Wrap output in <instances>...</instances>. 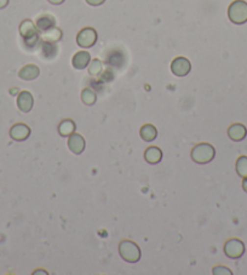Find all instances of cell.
<instances>
[{
	"mask_svg": "<svg viewBox=\"0 0 247 275\" xmlns=\"http://www.w3.org/2000/svg\"><path fill=\"white\" fill-rule=\"evenodd\" d=\"M62 38V32L60 28L55 27L52 29L48 30V32L44 33V42H51V43H55L58 42Z\"/></svg>",
	"mask_w": 247,
	"mask_h": 275,
	"instance_id": "cell-21",
	"label": "cell"
},
{
	"mask_svg": "<svg viewBox=\"0 0 247 275\" xmlns=\"http://www.w3.org/2000/svg\"><path fill=\"white\" fill-rule=\"evenodd\" d=\"M85 147H86V141L79 133L74 132L68 137V148L71 149L72 153L79 155L85 150Z\"/></svg>",
	"mask_w": 247,
	"mask_h": 275,
	"instance_id": "cell-10",
	"label": "cell"
},
{
	"mask_svg": "<svg viewBox=\"0 0 247 275\" xmlns=\"http://www.w3.org/2000/svg\"><path fill=\"white\" fill-rule=\"evenodd\" d=\"M223 250H224L225 256L228 257V258L239 259L244 256L246 248L243 240H240V239L238 238H231L225 241Z\"/></svg>",
	"mask_w": 247,
	"mask_h": 275,
	"instance_id": "cell-5",
	"label": "cell"
},
{
	"mask_svg": "<svg viewBox=\"0 0 247 275\" xmlns=\"http://www.w3.org/2000/svg\"><path fill=\"white\" fill-rule=\"evenodd\" d=\"M192 71V63L188 58L182 57H176L173 61L171 62V72L174 74L176 76H185L190 73Z\"/></svg>",
	"mask_w": 247,
	"mask_h": 275,
	"instance_id": "cell-7",
	"label": "cell"
},
{
	"mask_svg": "<svg viewBox=\"0 0 247 275\" xmlns=\"http://www.w3.org/2000/svg\"><path fill=\"white\" fill-rule=\"evenodd\" d=\"M104 1L105 0H86L87 4L91 5V6H99V5H102Z\"/></svg>",
	"mask_w": 247,
	"mask_h": 275,
	"instance_id": "cell-24",
	"label": "cell"
},
{
	"mask_svg": "<svg viewBox=\"0 0 247 275\" xmlns=\"http://www.w3.org/2000/svg\"><path fill=\"white\" fill-rule=\"evenodd\" d=\"M247 136V128L241 123H235L231 124L228 128V137L234 142H241L246 138Z\"/></svg>",
	"mask_w": 247,
	"mask_h": 275,
	"instance_id": "cell-11",
	"label": "cell"
},
{
	"mask_svg": "<svg viewBox=\"0 0 247 275\" xmlns=\"http://www.w3.org/2000/svg\"><path fill=\"white\" fill-rule=\"evenodd\" d=\"M57 53V46L51 42H44L41 44V55L44 57L52 58Z\"/></svg>",
	"mask_w": 247,
	"mask_h": 275,
	"instance_id": "cell-19",
	"label": "cell"
},
{
	"mask_svg": "<svg viewBox=\"0 0 247 275\" xmlns=\"http://www.w3.org/2000/svg\"><path fill=\"white\" fill-rule=\"evenodd\" d=\"M33 274H34V275H37V274H45V275H48V272H46V271H41V269H39V271H35Z\"/></svg>",
	"mask_w": 247,
	"mask_h": 275,
	"instance_id": "cell-28",
	"label": "cell"
},
{
	"mask_svg": "<svg viewBox=\"0 0 247 275\" xmlns=\"http://www.w3.org/2000/svg\"><path fill=\"white\" fill-rule=\"evenodd\" d=\"M30 136V127L27 124H23V123H19V124H15L14 126L10 128V137L14 141L17 142H22L25 141Z\"/></svg>",
	"mask_w": 247,
	"mask_h": 275,
	"instance_id": "cell-8",
	"label": "cell"
},
{
	"mask_svg": "<svg viewBox=\"0 0 247 275\" xmlns=\"http://www.w3.org/2000/svg\"><path fill=\"white\" fill-rule=\"evenodd\" d=\"M119 253L124 261L128 263H137L141 259L142 252L140 246L132 240H122L119 244Z\"/></svg>",
	"mask_w": 247,
	"mask_h": 275,
	"instance_id": "cell-3",
	"label": "cell"
},
{
	"mask_svg": "<svg viewBox=\"0 0 247 275\" xmlns=\"http://www.w3.org/2000/svg\"><path fill=\"white\" fill-rule=\"evenodd\" d=\"M193 161L197 164H208L215 159L216 149L210 143H198L190 151Z\"/></svg>",
	"mask_w": 247,
	"mask_h": 275,
	"instance_id": "cell-2",
	"label": "cell"
},
{
	"mask_svg": "<svg viewBox=\"0 0 247 275\" xmlns=\"http://www.w3.org/2000/svg\"><path fill=\"white\" fill-rule=\"evenodd\" d=\"M243 189L247 193V177L243 178Z\"/></svg>",
	"mask_w": 247,
	"mask_h": 275,
	"instance_id": "cell-27",
	"label": "cell"
},
{
	"mask_svg": "<svg viewBox=\"0 0 247 275\" xmlns=\"http://www.w3.org/2000/svg\"><path fill=\"white\" fill-rule=\"evenodd\" d=\"M81 101L82 103H85L86 106H92V104L96 103L97 101L96 92H95L94 90L86 87V89H84L81 91Z\"/></svg>",
	"mask_w": 247,
	"mask_h": 275,
	"instance_id": "cell-18",
	"label": "cell"
},
{
	"mask_svg": "<svg viewBox=\"0 0 247 275\" xmlns=\"http://www.w3.org/2000/svg\"><path fill=\"white\" fill-rule=\"evenodd\" d=\"M48 1L51 2V4H53V5H61V4H63L64 0H48Z\"/></svg>",
	"mask_w": 247,
	"mask_h": 275,
	"instance_id": "cell-26",
	"label": "cell"
},
{
	"mask_svg": "<svg viewBox=\"0 0 247 275\" xmlns=\"http://www.w3.org/2000/svg\"><path fill=\"white\" fill-rule=\"evenodd\" d=\"M7 5H9V0H0V10L6 7Z\"/></svg>",
	"mask_w": 247,
	"mask_h": 275,
	"instance_id": "cell-25",
	"label": "cell"
},
{
	"mask_svg": "<svg viewBox=\"0 0 247 275\" xmlns=\"http://www.w3.org/2000/svg\"><path fill=\"white\" fill-rule=\"evenodd\" d=\"M40 74V69L39 67L35 66V64H27V66H23L22 68L20 69L19 72V76L22 80H34L39 76Z\"/></svg>",
	"mask_w": 247,
	"mask_h": 275,
	"instance_id": "cell-12",
	"label": "cell"
},
{
	"mask_svg": "<svg viewBox=\"0 0 247 275\" xmlns=\"http://www.w3.org/2000/svg\"><path fill=\"white\" fill-rule=\"evenodd\" d=\"M37 25L39 32L45 33L48 32V30L52 29V28L56 27V20L52 15H49V14L41 15L39 19L37 20V25Z\"/></svg>",
	"mask_w": 247,
	"mask_h": 275,
	"instance_id": "cell-14",
	"label": "cell"
},
{
	"mask_svg": "<svg viewBox=\"0 0 247 275\" xmlns=\"http://www.w3.org/2000/svg\"><path fill=\"white\" fill-rule=\"evenodd\" d=\"M20 34L28 48H34L40 43V34L32 20H25L20 25Z\"/></svg>",
	"mask_w": 247,
	"mask_h": 275,
	"instance_id": "cell-1",
	"label": "cell"
},
{
	"mask_svg": "<svg viewBox=\"0 0 247 275\" xmlns=\"http://www.w3.org/2000/svg\"><path fill=\"white\" fill-rule=\"evenodd\" d=\"M141 138L146 142H153L156 137H158V130L154 125L151 124H146L141 127L140 130Z\"/></svg>",
	"mask_w": 247,
	"mask_h": 275,
	"instance_id": "cell-17",
	"label": "cell"
},
{
	"mask_svg": "<svg viewBox=\"0 0 247 275\" xmlns=\"http://www.w3.org/2000/svg\"><path fill=\"white\" fill-rule=\"evenodd\" d=\"M212 273L215 275H231L233 274V272L230 271V269L228 268V267H224V266H216L215 268L212 269Z\"/></svg>",
	"mask_w": 247,
	"mask_h": 275,
	"instance_id": "cell-23",
	"label": "cell"
},
{
	"mask_svg": "<svg viewBox=\"0 0 247 275\" xmlns=\"http://www.w3.org/2000/svg\"><path fill=\"white\" fill-rule=\"evenodd\" d=\"M90 62H91V55L87 51H79L73 56V60H72L74 68L79 69V71L89 67Z\"/></svg>",
	"mask_w": 247,
	"mask_h": 275,
	"instance_id": "cell-13",
	"label": "cell"
},
{
	"mask_svg": "<svg viewBox=\"0 0 247 275\" xmlns=\"http://www.w3.org/2000/svg\"><path fill=\"white\" fill-rule=\"evenodd\" d=\"M34 106V99L29 91H21L17 96V107L22 113H29Z\"/></svg>",
	"mask_w": 247,
	"mask_h": 275,
	"instance_id": "cell-9",
	"label": "cell"
},
{
	"mask_svg": "<svg viewBox=\"0 0 247 275\" xmlns=\"http://www.w3.org/2000/svg\"><path fill=\"white\" fill-rule=\"evenodd\" d=\"M235 170L236 174L241 177V178H245L247 177V156L241 155L239 156L238 160L235 164Z\"/></svg>",
	"mask_w": 247,
	"mask_h": 275,
	"instance_id": "cell-20",
	"label": "cell"
},
{
	"mask_svg": "<svg viewBox=\"0 0 247 275\" xmlns=\"http://www.w3.org/2000/svg\"><path fill=\"white\" fill-rule=\"evenodd\" d=\"M144 159L148 164H151V165H155V164H159L163 159V150H161L159 147H148L144 151Z\"/></svg>",
	"mask_w": 247,
	"mask_h": 275,
	"instance_id": "cell-15",
	"label": "cell"
},
{
	"mask_svg": "<svg viewBox=\"0 0 247 275\" xmlns=\"http://www.w3.org/2000/svg\"><path fill=\"white\" fill-rule=\"evenodd\" d=\"M102 71H103V63L101 62V60H99V58H95V60H92L91 62H90V64H89L90 75L99 76V74L102 73Z\"/></svg>",
	"mask_w": 247,
	"mask_h": 275,
	"instance_id": "cell-22",
	"label": "cell"
},
{
	"mask_svg": "<svg viewBox=\"0 0 247 275\" xmlns=\"http://www.w3.org/2000/svg\"><path fill=\"white\" fill-rule=\"evenodd\" d=\"M97 42V32L91 27L82 28L76 35V44L82 49L92 48Z\"/></svg>",
	"mask_w": 247,
	"mask_h": 275,
	"instance_id": "cell-6",
	"label": "cell"
},
{
	"mask_svg": "<svg viewBox=\"0 0 247 275\" xmlns=\"http://www.w3.org/2000/svg\"><path fill=\"white\" fill-rule=\"evenodd\" d=\"M76 124L74 120L72 119H64L58 124V133L62 136V137H69L72 133L75 132Z\"/></svg>",
	"mask_w": 247,
	"mask_h": 275,
	"instance_id": "cell-16",
	"label": "cell"
},
{
	"mask_svg": "<svg viewBox=\"0 0 247 275\" xmlns=\"http://www.w3.org/2000/svg\"><path fill=\"white\" fill-rule=\"evenodd\" d=\"M228 17L235 25L247 22V2L245 0H235L228 7Z\"/></svg>",
	"mask_w": 247,
	"mask_h": 275,
	"instance_id": "cell-4",
	"label": "cell"
}]
</instances>
